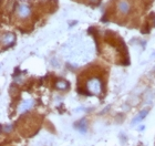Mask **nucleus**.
<instances>
[{"instance_id":"3","label":"nucleus","mask_w":155,"mask_h":146,"mask_svg":"<svg viewBox=\"0 0 155 146\" xmlns=\"http://www.w3.org/2000/svg\"><path fill=\"white\" fill-rule=\"evenodd\" d=\"M117 9L121 11L122 13H127L129 12V10H130V4L129 2H126V1H120L119 4H117Z\"/></svg>"},{"instance_id":"2","label":"nucleus","mask_w":155,"mask_h":146,"mask_svg":"<svg viewBox=\"0 0 155 146\" xmlns=\"http://www.w3.org/2000/svg\"><path fill=\"white\" fill-rule=\"evenodd\" d=\"M30 12H31V10H30L28 4H21L19 9H18V15L21 18H27L30 15Z\"/></svg>"},{"instance_id":"4","label":"nucleus","mask_w":155,"mask_h":146,"mask_svg":"<svg viewBox=\"0 0 155 146\" xmlns=\"http://www.w3.org/2000/svg\"><path fill=\"white\" fill-rule=\"evenodd\" d=\"M31 105H32V101H25V102L21 104L19 111H20V112H25V111H28V110L31 108Z\"/></svg>"},{"instance_id":"5","label":"nucleus","mask_w":155,"mask_h":146,"mask_svg":"<svg viewBox=\"0 0 155 146\" xmlns=\"http://www.w3.org/2000/svg\"><path fill=\"white\" fill-rule=\"evenodd\" d=\"M2 41L4 43H7V44H13V42H15V37H13V34H7V36H4L2 38Z\"/></svg>"},{"instance_id":"8","label":"nucleus","mask_w":155,"mask_h":146,"mask_svg":"<svg viewBox=\"0 0 155 146\" xmlns=\"http://www.w3.org/2000/svg\"><path fill=\"white\" fill-rule=\"evenodd\" d=\"M78 129H79L82 133H84V132L87 131V124H85V121H84V120H82V121L78 124Z\"/></svg>"},{"instance_id":"7","label":"nucleus","mask_w":155,"mask_h":146,"mask_svg":"<svg viewBox=\"0 0 155 146\" xmlns=\"http://www.w3.org/2000/svg\"><path fill=\"white\" fill-rule=\"evenodd\" d=\"M68 86H69V84L67 82H64V81H59L57 83V88L60 89V90H65Z\"/></svg>"},{"instance_id":"10","label":"nucleus","mask_w":155,"mask_h":146,"mask_svg":"<svg viewBox=\"0 0 155 146\" xmlns=\"http://www.w3.org/2000/svg\"><path fill=\"white\" fill-rule=\"evenodd\" d=\"M89 1H91V2H95V1H98V0H89Z\"/></svg>"},{"instance_id":"9","label":"nucleus","mask_w":155,"mask_h":146,"mask_svg":"<svg viewBox=\"0 0 155 146\" xmlns=\"http://www.w3.org/2000/svg\"><path fill=\"white\" fill-rule=\"evenodd\" d=\"M4 131H6V132H10V131H11V126H7V127L4 129Z\"/></svg>"},{"instance_id":"1","label":"nucleus","mask_w":155,"mask_h":146,"mask_svg":"<svg viewBox=\"0 0 155 146\" xmlns=\"http://www.w3.org/2000/svg\"><path fill=\"white\" fill-rule=\"evenodd\" d=\"M88 89L91 94H99L101 92V88H102V84L98 79H92L88 82Z\"/></svg>"},{"instance_id":"6","label":"nucleus","mask_w":155,"mask_h":146,"mask_svg":"<svg viewBox=\"0 0 155 146\" xmlns=\"http://www.w3.org/2000/svg\"><path fill=\"white\" fill-rule=\"evenodd\" d=\"M146 114H147V111H142V112L140 113L138 116H136L134 120H133V122H132V123H133V124H135V123H138V122L142 121L143 118L145 117V115H146Z\"/></svg>"}]
</instances>
